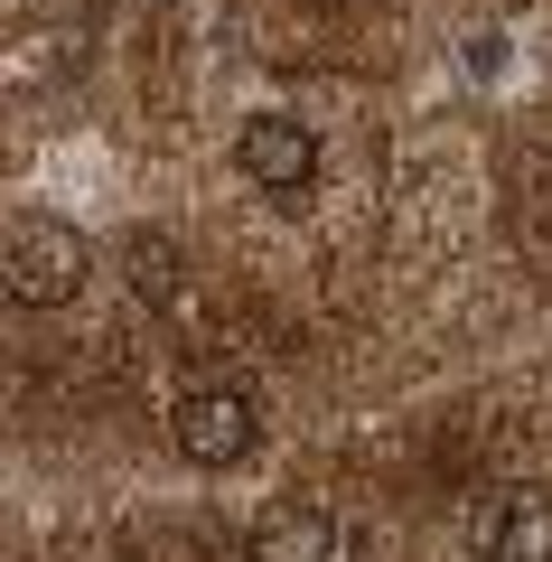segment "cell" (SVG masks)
I'll use <instances>...</instances> for the list:
<instances>
[{"instance_id": "6da1fadb", "label": "cell", "mask_w": 552, "mask_h": 562, "mask_svg": "<svg viewBox=\"0 0 552 562\" xmlns=\"http://www.w3.org/2000/svg\"><path fill=\"white\" fill-rule=\"evenodd\" d=\"M0 244H10V254H0V281H10L20 310H66L85 291V272H94V244L66 216H38V206H20Z\"/></svg>"}, {"instance_id": "277c9868", "label": "cell", "mask_w": 552, "mask_h": 562, "mask_svg": "<svg viewBox=\"0 0 552 562\" xmlns=\"http://www.w3.org/2000/svg\"><path fill=\"white\" fill-rule=\"evenodd\" d=\"M235 169H244L272 206H300V198L318 188V132H309V122H291V113H254V122L235 132Z\"/></svg>"}, {"instance_id": "7a4b0ae2", "label": "cell", "mask_w": 552, "mask_h": 562, "mask_svg": "<svg viewBox=\"0 0 552 562\" xmlns=\"http://www.w3.org/2000/svg\"><path fill=\"white\" fill-rule=\"evenodd\" d=\"M169 441L188 469H244L262 441V413L244 384H188V394L169 403Z\"/></svg>"}, {"instance_id": "3957f363", "label": "cell", "mask_w": 552, "mask_h": 562, "mask_svg": "<svg viewBox=\"0 0 552 562\" xmlns=\"http://www.w3.org/2000/svg\"><path fill=\"white\" fill-rule=\"evenodd\" d=\"M469 553L477 562H552V487L506 479L469 506Z\"/></svg>"}, {"instance_id": "5b68a950", "label": "cell", "mask_w": 552, "mask_h": 562, "mask_svg": "<svg viewBox=\"0 0 552 562\" xmlns=\"http://www.w3.org/2000/svg\"><path fill=\"white\" fill-rule=\"evenodd\" d=\"M328 553H337V535H328L318 506H272V516L244 535V562H328Z\"/></svg>"}]
</instances>
